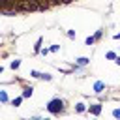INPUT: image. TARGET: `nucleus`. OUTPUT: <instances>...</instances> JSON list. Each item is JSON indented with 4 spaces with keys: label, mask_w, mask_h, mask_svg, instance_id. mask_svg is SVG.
<instances>
[{
    "label": "nucleus",
    "mask_w": 120,
    "mask_h": 120,
    "mask_svg": "<svg viewBox=\"0 0 120 120\" xmlns=\"http://www.w3.org/2000/svg\"><path fill=\"white\" fill-rule=\"evenodd\" d=\"M47 111L49 112H52V114H58V112H62L64 111V101L62 99H51L49 101V105H47Z\"/></svg>",
    "instance_id": "nucleus-1"
},
{
    "label": "nucleus",
    "mask_w": 120,
    "mask_h": 120,
    "mask_svg": "<svg viewBox=\"0 0 120 120\" xmlns=\"http://www.w3.org/2000/svg\"><path fill=\"white\" fill-rule=\"evenodd\" d=\"M38 8H39L38 0H21L19 2V9H24V11H32V9H38Z\"/></svg>",
    "instance_id": "nucleus-2"
},
{
    "label": "nucleus",
    "mask_w": 120,
    "mask_h": 120,
    "mask_svg": "<svg viewBox=\"0 0 120 120\" xmlns=\"http://www.w3.org/2000/svg\"><path fill=\"white\" fill-rule=\"evenodd\" d=\"M103 88H105V82H103V81H98V82L94 84V90H96V92H103Z\"/></svg>",
    "instance_id": "nucleus-3"
},
{
    "label": "nucleus",
    "mask_w": 120,
    "mask_h": 120,
    "mask_svg": "<svg viewBox=\"0 0 120 120\" xmlns=\"http://www.w3.org/2000/svg\"><path fill=\"white\" fill-rule=\"evenodd\" d=\"M32 90H34L32 86H26V88L22 90V98H30V96H32Z\"/></svg>",
    "instance_id": "nucleus-4"
},
{
    "label": "nucleus",
    "mask_w": 120,
    "mask_h": 120,
    "mask_svg": "<svg viewBox=\"0 0 120 120\" xmlns=\"http://www.w3.org/2000/svg\"><path fill=\"white\" fill-rule=\"evenodd\" d=\"M90 112H92V114H99V112H101V105H92V107H90Z\"/></svg>",
    "instance_id": "nucleus-5"
},
{
    "label": "nucleus",
    "mask_w": 120,
    "mask_h": 120,
    "mask_svg": "<svg viewBox=\"0 0 120 120\" xmlns=\"http://www.w3.org/2000/svg\"><path fill=\"white\" fill-rule=\"evenodd\" d=\"M13 4L15 6V0H2V9H8V6Z\"/></svg>",
    "instance_id": "nucleus-6"
},
{
    "label": "nucleus",
    "mask_w": 120,
    "mask_h": 120,
    "mask_svg": "<svg viewBox=\"0 0 120 120\" xmlns=\"http://www.w3.org/2000/svg\"><path fill=\"white\" fill-rule=\"evenodd\" d=\"M77 64H79V66H84V64H88V58H84V56H81V58L77 60Z\"/></svg>",
    "instance_id": "nucleus-7"
},
{
    "label": "nucleus",
    "mask_w": 120,
    "mask_h": 120,
    "mask_svg": "<svg viewBox=\"0 0 120 120\" xmlns=\"http://www.w3.org/2000/svg\"><path fill=\"white\" fill-rule=\"evenodd\" d=\"M19 66H21V62H19V60H13V62H11V68H13V69H17Z\"/></svg>",
    "instance_id": "nucleus-8"
},
{
    "label": "nucleus",
    "mask_w": 120,
    "mask_h": 120,
    "mask_svg": "<svg viewBox=\"0 0 120 120\" xmlns=\"http://www.w3.org/2000/svg\"><path fill=\"white\" fill-rule=\"evenodd\" d=\"M21 101H22V98H17V99H13V105H15V107H19V105H21Z\"/></svg>",
    "instance_id": "nucleus-9"
},
{
    "label": "nucleus",
    "mask_w": 120,
    "mask_h": 120,
    "mask_svg": "<svg viewBox=\"0 0 120 120\" xmlns=\"http://www.w3.org/2000/svg\"><path fill=\"white\" fill-rule=\"evenodd\" d=\"M82 111H84V103H79L77 105V112H82Z\"/></svg>",
    "instance_id": "nucleus-10"
},
{
    "label": "nucleus",
    "mask_w": 120,
    "mask_h": 120,
    "mask_svg": "<svg viewBox=\"0 0 120 120\" xmlns=\"http://www.w3.org/2000/svg\"><path fill=\"white\" fill-rule=\"evenodd\" d=\"M94 41H96V36H94V38H88V39H86V45H92Z\"/></svg>",
    "instance_id": "nucleus-11"
},
{
    "label": "nucleus",
    "mask_w": 120,
    "mask_h": 120,
    "mask_svg": "<svg viewBox=\"0 0 120 120\" xmlns=\"http://www.w3.org/2000/svg\"><path fill=\"white\" fill-rule=\"evenodd\" d=\"M0 99H2V101H8V96H6V92H0Z\"/></svg>",
    "instance_id": "nucleus-12"
},
{
    "label": "nucleus",
    "mask_w": 120,
    "mask_h": 120,
    "mask_svg": "<svg viewBox=\"0 0 120 120\" xmlns=\"http://www.w3.org/2000/svg\"><path fill=\"white\" fill-rule=\"evenodd\" d=\"M112 116H116V118H120V109H114V111H112Z\"/></svg>",
    "instance_id": "nucleus-13"
},
{
    "label": "nucleus",
    "mask_w": 120,
    "mask_h": 120,
    "mask_svg": "<svg viewBox=\"0 0 120 120\" xmlns=\"http://www.w3.org/2000/svg\"><path fill=\"white\" fill-rule=\"evenodd\" d=\"M39 45H41V38H39V39H38V43H36V45H34V49H36V51H39Z\"/></svg>",
    "instance_id": "nucleus-14"
},
{
    "label": "nucleus",
    "mask_w": 120,
    "mask_h": 120,
    "mask_svg": "<svg viewBox=\"0 0 120 120\" xmlns=\"http://www.w3.org/2000/svg\"><path fill=\"white\" fill-rule=\"evenodd\" d=\"M107 58H109V60H112V58H116V54H114V52H107Z\"/></svg>",
    "instance_id": "nucleus-15"
},
{
    "label": "nucleus",
    "mask_w": 120,
    "mask_h": 120,
    "mask_svg": "<svg viewBox=\"0 0 120 120\" xmlns=\"http://www.w3.org/2000/svg\"><path fill=\"white\" fill-rule=\"evenodd\" d=\"M41 77H43V79H45V81H51V75H49V73H43V75H41Z\"/></svg>",
    "instance_id": "nucleus-16"
},
{
    "label": "nucleus",
    "mask_w": 120,
    "mask_h": 120,
    "mask_svg": "<svg viewBox=\"0 0 120 120\" xmlns=\"http://www.w3.org/2000/svg\"><path fill=\"white\" fill-rule=\"evenodd\" d=\"M60 2H64V0H51V4H60Z\"/></svg>",
    "instance_id": "nucleus-17"
},
{
    "label": "nucleus",
    "mask_w": 120,
    "mask_h": 120,
    "mask_svg": "<svg viewBox=\"0 0 120 120\" xmlns=\"http://www.w3.org/2000/svg\"><path fill=\"white\" fill-rule=\"evenodd\" d=\"M114 62H116V64L120 66V56H116V60H114Z\"/></svg>",
    "instance_id": "nucleus-18"
}]
</instances>
